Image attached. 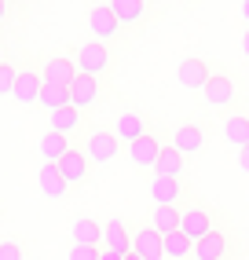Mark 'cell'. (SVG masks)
Listing matches in <instances>:
<instances>
[{
    "label": "cell",
    "mask_w": 249,
    "mask_h": 260,
    "mask_svg": "<svg viewBox=\"0 0 249 260\" xmlns=\"http://www.w3.org/2000/svg\"><path fill=\"white\" fill-rule=\"evenodd\" d=\"M41 88H44L41 70L26 66V70H19V81H15V92H11V99H15V103H22V107H33V103H41Z\"/></svg>",
    "instance_id": "7c38bea8"
},
{
    "label": "cell",
    "mask_w": 249,
    "mask_h": 260,
    "mask_svg": "<svg viewBox=\"0 0 249 260\" xmlns=\"http://www.w3.org/2000/svg\"><path fill=\"white\" fill-rule=\"evenodd\" d=\"M124 260H139V256H136V253H124Z\"/></svg>",
    "instance_id": "d590c367"
},
{
    "label": "cell",
    "mask_w": 249,
    "mask_h": 260,
    "mask_svg": "<svg viewBox=\"0 0 249 260\" xmlns=\"http://www.w3.org/2000/svg\"><path fill=\"white\" fill-rule=\"evenodd\" d=\"M143 132H150V121H147V114L143 110H121L117 117H114V136L129 147V143H136Z\"/></svg>",
    "instance_id": "ba28073f"
},
{
    "label": "cell",
    "mask_w": 249,
    "mask_h": 260,
    "mask_svg": "<svg viewBox=\"0 0 249 260\" xmlns=\"http://www.w3.org/2000/svg\"><path fill=\"white\" fill-rule=\"evenodd\" d=\"M180 231H183L191 242H198L202 235L212 231V216L202 209V205H187V209H183V220H180Z\"/></svg>",
    "instance_id": "ffe728a7"
},
{
    "label": "cell",
    "mask_w": 249,
    "mask_h": 260,
    "mask_svg": "<svg viewBox=\"0 0 249 260\" xmlns=\"http://www.w3.org/2000/svg\"><path fill=\"white\" fill-rule=\"evenodd\" d=\"M99 260H124V256L114 253V249H103V246H99Z\"/></svg>",
    "instance_id": "1f68e13d"
},
{
    "label": "cell",
    "mask_w": 249,
    "mask_h": 260,
    "mask_svg": "<svg viewBox=\"0 0 249 260\" xmlns=\"http://www.w3.org/2000/svg\"><path fill=\"white\" fill-rule=\"evenodd\" d=\"M77 147L84 150V158L92 161V169H96V165H110L117 154H121L124 143L114 136V128H92V132H84V140Z\"/></svg>",
    "instance_id": "6da1fadb"
},
{
    "label": "cell",
    "mask_w": 249,
    "mask_h": 260,
    "mask_svg": "<svg viewBox=\"0 0 249 260\" xmlns=\"http://www.w3.org/2000/svg\"><path fill=\"white\" fill-rule=\"evenodd\" d=\"M162 140H158L154 132H143L136 143H129L124 150H129V161H132V169H154L158 165V154H162Z\"/></svg>",
    "instance_id": "52a82bcc"
},
{
    "label": "cell",
    "mask_w": 249,
    "mask_h": 260,
    "mask_svg": "<svg viewBox=\"0 0 249 260\" xmlns=\"http://www.w3.org/2000/svg\"><path fill=\"white\" fill-rule=\"evenodd\" d=\"M180 220H183V209H180V205H150V216H147V223H150L158 235L180 231Z\"/></svg>",
    "instance_id": "d6986e66"
},
{
    "label": "cell",
    "mask_w": 249,
    "mask_h": 260,
    "mask_svg": "<svg viewBox=\"0 0 249 260\" xmlns=\"http://www.w3.org/2000/svg\"><path fill=\"white\" fill-rule=\"evenodd\" d=\"M238 15H242V22L249 26V0H242V4H238Z\"/></svg>",
    "instance_id": "d6a6232c"
},
{
    "label": "cell",
    "mask_w": 249,
    "mask_h": 260,
    "mask_svg": "<svg viewBox=\"0 0 249 260\" xmlns=\"http://www.w3.org/2000/svg\"><path fill=\"white\" fill-rule=\"evenodd\" d=\"M191 256L194 260H224L227 256V235H220L216 228H212L209 235H202L198 242H194Z\"/></svg>",
    "instance_id": "44dd1931"
},
{
    "label": "cell",
    "mask_w": 249,
    "mask_h": 260,
    "mask_svg": "<svg viewBox=\"0 0 249 260\" xmlns=\"http://www.w3.org/2000/svg\"><path fill=\"white\" fill-rule=\"evenodd\" d=\"M48 128L59 132V136H66V140L74 143L77 136H81V128H84V110H77L74 103L63 107V110H51V114H48Z\"/></svg>",
    "instance_id": "9c48e42d"
},
{
    "label": "cell",
    "mask_w": 249,
    "mask_h": 260,
    "mask_svg": "<svg viewBox=\"0 0 249 260\" xmlns=\"http://www.w3.org/2000/svg\"><path fill=\"white\" fill-rule=\"evenodd\" d=\"M15 81H19V70H15V66H0V95H11L15 92Z\"/></svg>",
    "instance_id": "f1b7e54d"
},
{
    "label": "cell",
    "mask_w": 249,
    "mask_h": 260,
    "mask_svg": "<svg viewBox=\"0 0 249 260\" xmlns=\"http://www.w3.org/2000/svg\"><path fill=\"white\" fill-rule=\"evenodd\" d=\"M59 172H63V180L70 183V190H77V187H84L88 180H92V161L84 158L81 147H70V154L59 161Z\"/></svg>",
    "instance_id": "8992f818"
},
{
    "label": "cell",
    "mask_w": 249,
    "mask_h": 260,
    "mask_svg": "<svg viewBox=\"0 0 249 260\" xmlns=\"http://www.w3.org/2000/svg\"><path fill=\"white\" fill-rule=\"evenodd\" d=\"M220 132H224V140L235 147V150H245L249 147V110H231L224 117Z\"/></svg>",
    "instance_id": "2e32d148"
},
{
    "label": "cell",
    "mask_w": 249,
    "mask_h": 260,
    "mask_svg": "<svg viewBox=\"0 0 249 260\" xmlns=\"http://www.w3.org/2000/svg\"><path fill=\"white\" fill-rule=\"evenodd\" d=\"M74 66L77 74H88V77H106L114 66V55H110V44H99V41H88L74 51Z\"/></svg>",
    "instance_id": "7a4b0ae2"
},
{
    "label": "cell",
    "mask_w": 249,
    "mask_h": 260,
    "mask_svg": "<svg viewBox=\"0 0 249 260\" xmlns=\"http://www.w3.org/2000/svg\"><path fill=\"white\" fill-rule=\"evenodd\" d=\"M4 19H8V0H0V26H4Z\"/></svg>",
    "instance_id": "836d02e7"
},
{
    "label": "cell",
    "mask_w": 249,
    "mask_h": 260,
    "mask_svg": "<svg viewBox=\"0 0 249 260\" xmlns=\"http://www.w3.org/2000/svg\"><path fill=\"white\" fill-rule=\"evenodd\" d=\"M162 249H165V260H187L194 242L183 231H172V235H162Z\"/></svg>",
    "instance_id": "484cf974"
},
{
    "label": "cell",
    "mask_w": 249,
    "mask_h": 260,
    "mask_svg": "<svg viewBox=\"0 0 249 260\" xmlns=\"http://www.w3.org/2000/svg\"><path fill=\"white\" fill-rule=\"evenodd\" d=\"M242 51H245V59H249V29L242 33Z\"/></svg>",
    "instance_id": "e575fe53"
},
{
    "label": "cell",
    "mask_w": 249,
    "mask_h": 260,
    "mask_svg": "<svg viewBox=\"0 0 249 260\" xmlns=\"http://www.w3.org/2000/svg\"><path fill=\"white\" fill-rule=\"evenodd\" d=\"M66 260H99V249L96 246H70Z\"/></svg>",
    "instance_id": "f546056e"
},
{
    "label": "cell",
    "mask_w": 249,
    "mask_h": 260,
    "mask_svg": "<svg viewBox=\"0 0 249 260\" xmlns=\"http://www.w3.org/2000/svg\"><path fill=\"white\" fill-rule=\"evenodd\" d=\"M0 260H26V249L19 238H4L0 242Z\"/></svg>",
    "instance_id": "83f0119b"
},
{
    "label": "cell",
    "mask_w": 249,
    "mask_h": 260,
    "mask_svg": "<svg viewBox=\"0 0 249 260\" xmlns=\"http://www.w3.org/2000/svg\"><path fill=\"white\" fill-rule=\"evenodd\" d=\"M154 172H158V176L183 180V172H187V158H183V154L169 143V147H162V154H158V165H154Z\"/></svg>",
    "instance_id": "d4e9b609"
},
{
    "label": "cell",
    "mask_w": 249,
    "mask_h": 260,
    "mask_svg": "<svg viewBox=\"0 0 249 260\" xmlns=\"http://www.w3.org/2000/svg\"><path fill=\"white\" fill-rule=\"evenodd\" d=\"M88 29H92V41H99V44H110L117 33L124 29L117 19H114V11L106 8V4H92L88 8Z\"/></svg>",
    "instance_id": "277c9868"
},
{
    "label": "cell",
    "mask_w": 249,
    "mask_h": 260,
    "mask_svg": "<svg viewBox=\"0 0 249 260\" xmlns=\"http://www.w3.org/2000/svg\"><path fill=\"white\" fill-rule=\"evenodd\" d=\"M99 99H103V81L99 77H88V74H77L74 84H70V103L88 114L92 107H99Z\"/></svg>",
    "instance_id": "5b68a950"
},
{
    "label": "cell",
    "mask_w": 249,
    "mask_h": 260,
    "mask_svg": "<svg viewBox=\"0 0 249 260\" xmlns=\"http://www.w3.org/2000/svg\"><path fill=\"white\" fill-rule=\"evenodd\" d=\"M0 66H4V51H0Z\"/></svg>",
    "instance_id": "8d00e7d4"
},
{
    "label": "cell",
    "mask_w": 249,
    "mask_h": 260,
    "mask_svg": "<svg viewBox=\"0 0 249 260\" xmlns=\"http://www.w3.org/2000/svg\"><path fill=\"white\" fill-rule=\"evenodd\" d=\"M37 187H41V194L51 198V202H63L70 194V183L63 180V172L59 165H51V161H41V172H37Z\"/></svg>",
    "instance_id": "9a60e30c"
},
{
    "label": "cell",
    "mask_w": 249,
    "mask_h": 260,
    "mask_svg": "<svg viewBox=\"0 0 249 260\" xmlns=\"http://www.w3.org/2000/svg\"><path fill=\"white\" fill-rule=\"evenodd\" d=\"M209 77H212V70H209L205 59H183L176 66V81H180V88H187V92H202Z\"/></svg>",
    "instance_id": "8fae6325"
},
{
    "label": "cell",
    "mask_w": 249,
    "mask_h": 260,
    "mask_svg": "<svg viewBox=\"0 0 249 260\" xmlns=\"http://www.w3.org/2000/svg\"><path fill=\"white\" fill-rule=\"evenodd\" d=\"M103 249H114V253H132V231H129V223H124L121 216L114 220H106L103 223Z\"/></svg>",
    "instance_id": "ac0fdd59"
},
{
    "label": "cell",
    "mask_w": 249,
    "mask_h": 260,
    "mask_svg": "<svg viewBox=\"0 0 249 260\" xmlns=\"http://www.w3.org/2000/svg\"><path fill=\"white\" fill-rule=\"evenodd\" d=\"M106 8H110L114 19L121 26H129V29L147 19V4H143V0H106Z\"/></svg>",
    "instance_id": "603a6c76"
},
{
    "label": "cell",
    "mask_w": 249,
    "mask_h": 260,
    "mask_svg": "<svg viewBox=\"0 0 249 260\" xmlns=\"http://www.w3.org/2000/svg\"><path fill=\"white\" fill-rule=\"evenodd\" d=\"M132 253H136L139 260H165L162 235H158L150 223H139V228H132Z\"/></svg>",
    "instance_id": "30bf717a"
},
{
    "label": "cell",
    "mask_w": 249,
    "mask_h": 260,
    "mask_svg": "<svg viewBox=\"0 0 249 260\" xmlns=\"http://www.w3.org/2000/svg\"><path fill=\"white\" fill-rule=\"evenodd\" d=\"M183 194H187V187H183V180H172V176H150V198H154V205H180L183 202Z\"/></svg>",
    "instance_id": "5bb4252c"
},
{
    "label": "cell",
    "mask_w": 249,
    "mask_h": 260,
    "mask_svg": "<svg viewBox=\"0 0 249 260\" xmlns=\"http://www.w3.org/2000/svg\"><path fill=\"white\" fill-rule=\"evenodd\" d=\"M41 107L48 114L70 107V88H63V84H44V88H41Z\"/></svg>",
    "instance_id": "4316f807"
},
{
    "label": "cell",
    "mask_w": 249,
    "mask_h": 260,
    "mask_svg": "<svg viewBox=\"0 0 249 260\" xmlns=\"http://www.w3.org/2000/svg\"><path fill=\"white\" fill-rule=\"evenodd\" d=\"M70 147H77V143H70L66 136H59V132H44L41 136V143H37V150H41V161H51V165H59L66 154H70Z\"/></svg>",
    "instance_id": "cb8c5ba5"
},
{
    "label": "cell",
    "mask_w": 249,
    "mask_h": 260,
    "mask_svg": "<svg viewBox=\"0 0 249 260\" xmlns=\"http://www.w3.org/2000/svg\"><path fill=\"white\" fill-rule=\"evenodd\" d=\"M143 4H158V0H143Z\"/></svg>",
    "instance_id": "74e56055"
},
{
    "label": "cell",
    "mask_w": 249,
    "mask_h": 260,
    "mask_svg": "<svg viewBox=\"0 0 249 260\" xmlns=\"http://www.w3.org/2000/svg\"><path fill=\"white\" fill-rule=\"evenodd\" d=\"M74 77H77V66H74V59H66V55H51L41 66V81L44 84H63V88H70Z\"/></svg>",
    "instance_id": "4fadbf2b"
},
{
    "label": "cell",
    "mask_w": 249,
    "mask_h": 260,
    "mask_svg": "<svg viewBox=\"0 0 249 260\" xmlns=\"http://www.w3.org/2000/svg\"><path fill=\"white\" fill-rule=\"evenodd\" d=\"M172 147L183 154V158H194L202 147H205V128L198 125V121H187V125H180L172 132Z\"/></svg>",
    "instance_id": "e0dca14e"
},
{
    "label": "cell",
    "mask_w": 249,
    "mask_h": 260,
    "mask_svg": "<svg viewBox=\"0 0 249 260\" xmlns=\"http://www.w3.org/2000/svg\"><path fill=\"white\" fill-rule=\"evenodd\" d=\"M70 242L74 246H103V228H99V220L92 216H77L74 223H70Z\"/></svg>",
    "instance_id": "7402d4cb"
},
{
    "label": "cell",
    "mask_w": 249,
    "mask_h": 260,
    "mask_svg": "<svg viewBox=\"0 0 249 260\" xmlns=\"http://www.w3.org/2000/svg\"><path fill=\"white\" fill-rule=\"evenodd\" d=\"M202 99L212 110H231L238 103V88H235V81H231L227 74H212L205 81V88H202Z\"/></svg>",
    "instance_id": "3957f363"
},
{
    "label": "cell",
    "mask_w": 249,
    "mask_h": 260,
    "mask_svg": "<svg viewBox=\"0 0 249 260\" xmlns=\"http://www.w3.org/2000/svg\"><path fill=\"white\" fill-rule=\"evenodd\" d=\"M238 169L249 176V147H245V150H238Z\"/></svg>",
    "instance_id": "4dcf8cb0"
}]
</instances>
